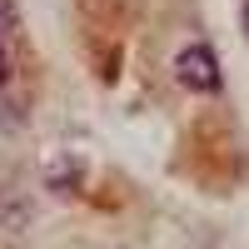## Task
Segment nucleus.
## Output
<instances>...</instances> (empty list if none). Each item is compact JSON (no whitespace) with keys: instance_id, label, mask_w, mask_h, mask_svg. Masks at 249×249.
<instances>
[{"instance_id":"obj_1","label":"nucleus","mask_w":249,"mask_h":249,"mask_svg":"<svg viewBox=\"0 0 249 249\" xmlns=\"http://www.w3.org/2000/svg\"><path fill=\"white\" fill-rule=\"evenodd\" d=\"M175 80L184 90H195V95H214L219 90V60L210 45H184L175 55Z\"/></svg>"},{"instance_id":"obj_2","label":"nucleus","mask_w":249,"mask_h":249,"mask_svg":"<svg viewBox=\"0 0 249 249\" xmlns=\"http://www.w3.org/2000/svg\"><path fill=\"white\" fill-rule=\"evenodd\" d=\"M10 20H15V10H10V0H0V40L10 35Z\"/></svg>"},{"instance_id":"obj_3","label":"nucleus","mask_w":249,"mask_h":249,"mask_svg":"<svg viewBox=\"0 0 249 249\" xmlns=\"http://www.w3.org/2000/svg\"><path fill=\"white\" fill-rule=\"evenodd\" d=\"M5 75H10V55H5V40H0V85H5Z\"/></svg>"},{"instance_id":"obj_4","label":"nucleus","mask_w":249,"mask_h":249,"mask_svg":"<svg viewBox=\"0 0 249 249\" xmlns=\"http://www.w3.org/2000/svg\"><path fill=\"white\" fill-rule=\"evenodd\" d=\"M244 35H249V0H244Z\"/></svg>"}]
</instances>
